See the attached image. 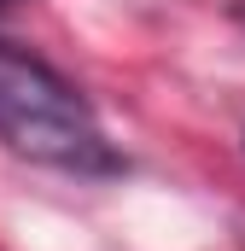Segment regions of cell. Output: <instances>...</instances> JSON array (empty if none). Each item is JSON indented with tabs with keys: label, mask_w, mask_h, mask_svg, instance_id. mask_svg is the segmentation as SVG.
I'll return each instance as SVG.
<instances>
[{
	"label": "cell",
	"mask_w": 245,
	"mask_h": 251,
	"mask_svg": "<svg viewBox=\"0 0 245 251\" xmlns=\"http://www.w3.org/2000/svg\"><path fill=\"white\" fill-rule=\"evenodd\" d=\"M0 146L29 164L70 170V176H117L122 170L94 105L47 59H35L29 47H18L6 35H0Z\"/></svg>",
	"instance_id": "obj_1"
},
{
	"label": "cell",
	"mask_w": 245,
	"mask_h": 251,
	"mask_svg": "<svg viewBox=\"0 0 245 251\" xmlns=\"http://www.w3.org/2000/svg\"><path fill=\"white\" fill-rule=\"evenodd\" d=\"M234 18H240V24H245V6H234Z\"/></svg>",
	"instance_id": "obj_2"
},
{
	"label": "cell",
	"mask_w": 245,
	"mask_h": 251,
	"mask_svg": "<svg viewBox=\"0 0 245 251\" xmlns=\"http://www.w3.org/2000/svg\"><path fill=\"white\" fill-rule=\"evenodd\" d=\"M0 6H12V0H0Z\"/></svg>",
	"instance_id": "obj_3"
}]
</instances>
